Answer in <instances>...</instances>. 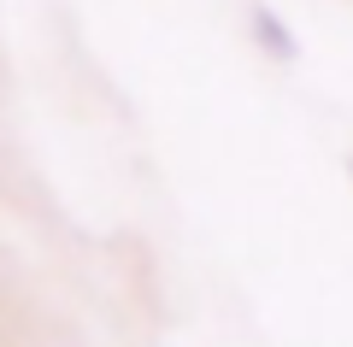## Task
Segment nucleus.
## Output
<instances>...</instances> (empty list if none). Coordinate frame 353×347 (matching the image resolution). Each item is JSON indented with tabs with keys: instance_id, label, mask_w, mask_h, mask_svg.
<instances>
[{
	"instance_id": "nucleus-1",
	"label": "nucleus",
	"mask_w": 353,
	"mask_h": 347,
	"mask_svg": "<svg viewBox=\"0 0 353 347\" xmlns=\"http://www.w3.org/2000/svg\"><path fill=\"white\" fill-rule=\"evenodd\" d=\"M253 36H259L265 48L277 53V59H294V36H289V30H283V24H277V18H271V12H265V6H259V12H253Z\"/></svg>"
}]
</instances>
